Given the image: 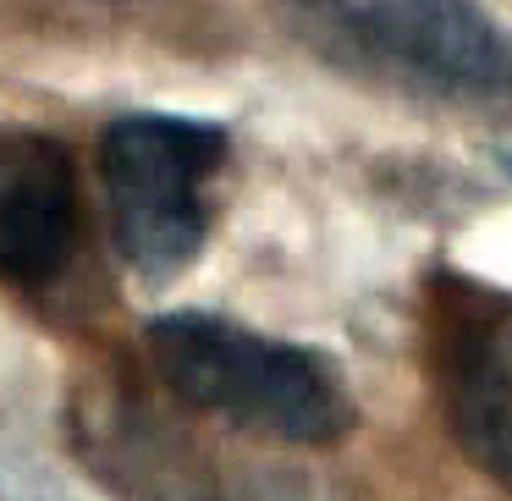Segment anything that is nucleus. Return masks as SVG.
<instances>
[{"label":"nucleus","instance_id":"5","mask_svg":"<svg viewBox=\"0 0 512 501\" xmlns=\"http://www.w3.org/2000/svg\"><path fill=\"white\" fill-rule=\"evenodd\" d=\"M83 243L78 160L50 133H0V281L50 287Z\"/></svg>","mask_w":512,"mask_h":501},{"label":"nucleus","instance_id":"6","mask_svg":"<svg viewBox=\"0 0 512 501\" xmlns=\"http://www.w3.org/2000/svg\"><path fill=\"white\" fill-rule=\"evenodd\" d=\"M496 166H501V177L512 182V149H501V155H496Z\"/></svg>","mask_w":512,"mask_h":501},{"label":"nucleus","instance_id":"2","mask_svg":"<svg viewBox=\"0 0 512 501\" xmlns=\"http://www.w3.org/2000/svg\"><path fill=\"white\" fill-rule=\"evenodd\" d=\"M303 39L336 67L435 105L512 100V45L479 0H281Z\"/></svg>","mask_w":512,"mask_h":501},{"label":"nucleus","instance_id":"1","mask_svg":"<svg viewBox=\"0 0 512 501\" xmlns=\"http://www.w3.org/2000/svg\"><path fill=\"white\" fill-rule=\"evenodd\" d=\"M144 347L177 402L232 430L287 446H336L358 424V397L320 347L254 331L210 309L155 314Z\"/></svg>","mask_w":512,"mask_h":501},{"label":"nucleus","instance_id":"4","mask_svg":"<svg viewBox=\"0 0 512 501\" xmlns=\"http://www.w3.org/2000/svg\"><path fill=\"white\" fill-rule=\"evenodd\" d=\"M430 380L463 457L512 490V292L441 270L424 309Z\"/></svg>","mask_w":512,"mask_h":501},{"label":"nucleus","instance_id":"3","mask_svg":"<svg viewBox=\"0 0 512 501\" xmlns=\"http://www.w3.org/2000/svg\"><path fill=\"white\" fill-rule=\"evenodd\" d=\"M226 127L177 111H127L100 133V193L127 270L149 287L177 281L215 226Z\"/></svg>","mask_w":512,"mask_h":501}]
</instances>
